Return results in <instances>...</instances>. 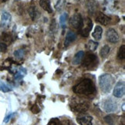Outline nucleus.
Returning <instances> with one entry per match:
<instances>
[{
    "mask_svg": "<svg viewBox=\"0 0 125 125\" xmlns=\"http://www.w3.org/2000/svg\"><path fill=\"white\" fill-rule=\"evenodd\" d=\"M73 92L77 94L91 95L96 92V86L90 79H83L73 87Z\"/></svg>",
    "mask_w": 125,
    "mask_h": 125,
    "instance_id": "nucleus-1",
    "label": "nucleus"
},
{
    "mask_svg": "<svg viewBox=\"0 0 125 125\" xmlns=\"http://www.w3.org/2000/svg\"><path fill=\"white\" fill-rule=\"evenodd\" d=\"M114 83V79L109 73H104L99 76V86L100 90L104 94H107L111 90Z\"/></svg>",
    "mask_w": 125,
    "mask_h": 125,
    "instance_id": "nucleus-2",
    "label": "nucleus"
},
{
    "mask_svg": "<svg viewBox=\"0 0 125 125\" xmlns=\"http://www.w3.org/2000/svg\"><path fill=\"white\" fill-rule=\"evenodd\" d=\"M82 62H83L82 65L83 67H85V68H86V69L93 68V67H94L96 65H97V56L89 52V53H87L85 56H83Z\"/></svg>",
    "mask_w": 125,
    "mask_h": 125,
    "instance_id": "nucleus-3",
    "label": "nucleus"
},
{
    "mask_svg": "<svg viewBox=\"0 0 125 125\" xmlns=\"http://www.w3.org/2000/svg\"><path fill=\"white\" fill-rule=\"evenodd\" d=\"M69 22L72 27L78 30H80L83 26V20L80 13H75L74 15L72 16Z\"/></svg>",
    "mask_w": 125,
    "mask_h": 125,
    "instance_id": "nucleus-4",
    "label": "nucleus"
},
{
    "mask_svg": "<svg viewBox=\"0 0 125 125\" xmlns=\"http://www.w3.org/2000/svg\"><path fill=\"white\" fill-rule=\"evenodd\" d=\"M89 104L84 101V100H79V101L74 102L71 106V109L75 112L77 113H83L86 112L89 109Z\"/></svg>",
    "mask_w": 125,
    "mask_h": 125,
    "instance_id": "nucleus-5",
    "label": "nucleus"
},
{
    "mask_svg": "<svg viewBox=\"0 0 125 125\" xmlns=\"http://www.w3.org/2000/svg\"><path fill=\"white\" fill-rule=\"evenodd\" d=\"M103 107L107 113H111V112H114L115 110H117V104L113 99L107 98L104 101Z\"/></svg>",
    "mask_w": 125,
    "mask_h": 125,
    "instance_id": "nucleus-6",
    "label": "nucleus"
},
{
    "mask_svg": "<svg viewBox=\"0 0 125 125\" xmlns=\"http://www.w3.org/2000/svg\"><path fill=\"white\" fill-rule=\"evenodd\" d=\"M125 94V83L124 81L120 80L116 83L114 89V96L115 97L121 98Z\"/></svg>",
    "mask_w": 125,
    "mask_h": 125,
    "instance_id": "nucleus-7",
    "label": "nucleus"
},
{
    "mask_svg": "<svg viewBox=\"0 0 125 125\" xmlns=\"http://www.w3.org/2000/svg\"><path fill=\"white\" fill-rule=\"evenodd\" d=\"M106 39L110 42L115 43L119 41V35L114 29L110 28L106 32Z\"/></svg>",
    "mask_w": 125,
    "mask_h": 125,
    "instance_id": "nucleus-8",
    "label": "nucleus"
},
{
    "mask_svg": "<svg viewBox=\"0 0 125 125\" xmlns=\"http://www.w3.org/2000/svg\"><path fill=\"white\" fill-rule=\"evenodd\" d=\"M76 121L80 125H92L93 117L86 114H81L76 117Z\"/></svg>",
    "mask_w": 125,
    "mask_h": 125,
    "instance_id": "nucleus-9",
    "label": "nucleus"
},
{
    "mask_svg": "<svg viewBox=\"0 0 125 125\" xmlns=\"http://www.w3.org/2000/svg\"><path fill=\"white\" fill-rule=\"evenodd\" d=\"M93 28V22L91 21V20H90L89 18H87L86 20V26L84 28H82L80 30V35L83 37H87L89 36V33L91 31Z\"/></svg>",
    "mask_w": 125,
    "mask_h": 125,
    "instance_id": "nucleus-10",
    "label": "nucleus"
},
{
    "mask_svg": "<svg viewBox=\"0 0 125 125\" xmlns=\"http://www.w3.org/2000/svg\"><path fill=\"white\" fill-rule=\"evenodd\" d=\"M96 21L103 26H107L110 22V18L107 15H105L104 13L98 12L97 17H96Z\"/></svg>",
    "mask_w": 125,
    "mask_h": 125,
    "instance_id": "nucleus-11",
    "label": "nucleus"
},
{
    "mask_svg": "<svg viewBox=\"0 0 125 125\" xmlns=\"http://www.w3.org/2000/svg\"><path fill=\"white\" fill-rule=\"evenodd\" d=\"M76 39V34L75 32H72V31H69L66 33V39L64 41V46L67 47L69 46L72 42H73Z\"/></svg>",
    "mask_w": 125,
    "mask_h": 125,
    "instance_id": "nucleus-12",
    "label": "nucleus"
},
{
    "mask_svg": "<svg viewBox=\"0 0 125 125\" xmlns=\"http://www.w3.org/2000/svg\"><path fill=\"white\" fill-rule=\"evenodd\" d=\"M11 15L7 12H3L2 14V26L4 27H8L11 22Z\"/></svg>",
    "mask_w": 125,
    "mask_h": 125,
    "instance_id": "nucleus-13",
    "label": "nucleus"
},
{
    "mask_svg": "<svg viewBox=\"0 0 125 125\" xmlns=\"http://www.w3.org/2000/svg\"><path fill=\"white\" fill-rule=\"evenodd\" d=\"M40 6L43 10H45L48 13L52 12V9L50 5V0H40Z\"/></svg>",
    "mask_w": 125,
    "mask_h": 125,
    "instance_id": "nucleus-14",
    "label": "nucleus"
},
{
    "mask_svg": "<svg viewBox=\"0 0 125 125\" xmlns=\"http://www.w3.org/2000/svg\"><path fill=\"white\" fill-rule=\"evenodd\" d=\"M84 52L83 51H79L78 52H76L75 56H73V60H72V63L73 65H79L81 63V62L83 60V58L84 56Z\"/></svg>",
    "mask_w": 125,
    "mask_h": 125,
    "instance_id": "nucleus-15",
    "label": "nucleus"
},
{
    "mask_svg": "<svg viewBox=\"0 0 125 125\" xmlns=\"http://www.w3.org/2000/svg\"><path fill=\"white\" fill-rule=\"evenodd\" d=\"M102 33H103L102 27L100 26H97L94 29V32L92 33V36L96 40H100L102 37Z\"/></svg>",
    "mask_w": 125,
    "mask_h": 125,
    "instance_id": "nucleus-16",
    "label": "nucleus"
},
{
    "mask_svg": "<svg viewBox=\"0 0 125 125\" xmlns=\"http://www.w3.org/2000/svg\"><path fill=\"white\" fill-rule=\"evenodd\" d=\"M86 47L89 51H95L98 47V42L94 40H89L86 43Z\"/></svg>",
    "mask_w": 125,
    "mask_h": 125,
    "instance_id": "nucleus-17",
    "label": "nucleus"
},
{
    "mask_svg": "<svg viewBox=\"0 0 125 125\" xmlns=\"http://www.w3.org/2000/svg\"><path fill=\"white\" fill-rule=\"evenodd\" d=\"M110 48L108 45H104L101 49H100V55L102 58H106L108 54L110 53Z\"/></svg>",
    "mask_w": 125,
    "mask_h": 125,
    "instance_id": "nucleus-18",
    "label": "nucleus"
},
{
    "mask_svg": "<svg viewBox=\"0 0 125 125\" xmlns=\"http://www.w3.org/2000/svg\"><path fill=\"white\" fill-rule=\"evenodd\" d=\"M38 10L36 9V6H30L29 9V14H30V16L32 19V20H35L37 16H38Z\"/></svg>",
    "mask_w": 125,
    "mask_h": 125,
    "instance_id": "nucleus-19",
    "label": "nucleus"
},
{
    "mask_svg": "<svg viewBox=\"0 0 125 125\" xmlns=\"http://www.w3.org/2000/svg\"><path fill=\"white\" fill-rule=\"evenodd\" d=\"M14 56L16 57L17 60H22L24 56L26 55V50L24 49H20V50H17L14 52L13 53Z\"/></svg>",
    "mask_w": 125,
    "mask_h": 125,
    "instance_id": "nucleus-20",
    "label": "nucleus"
},
{
    "mask_svg": "<svg viewBox=\"0 0 125 125\" xmlns=\"http://www.w3.org/2000/svg\"><path fill=\"white\" fill-rule=\"evenodd\" d=\"M86 6H87V9H88V11L90 12V13H94L96 10V2L94 0H88L87 3H86Z\"/></svg>",
    "mask_w": 125,
    "mask_h": 125,
    "instance_id": "nucleus-21",
    "label": "nucleus"
},
{
    "mask_svg": "<svg viewBox=\"0 0 125 125\" xmlns=\"http://www.w3.org/2000/svg\"><path fill=\"white\" fill-rule=\"evenodd\" d=\"M26 74V70L24 68H20V70H17L16 73L15 74V79L16 80H21L22 77Z\"/></svg>",
    "mask_w": 125,
    "mask_h": 125,
    "instance_id": "nucleus-22",
    "label": "nucleus"
},
{
    "mask_svg": "<svg viewBox=\"0 0 125 125\" xmlns=\"http://www.w3.org/2000/svg\"><path fill=\"white\" fill-rule=\"evenodd\" d=\"M66 4V1L65 0H57L56 3L55 5V9L57 12H61L62 9H64Z\"/></svg>",
    "mask_w": 125,
    "mask_h": 125,
    "instance_id": "nucleus-23",
    "label": "nucleus"
},
{
    "mask_svg": "<svg viewBox=\"0 0 125 125\" xmlns=\"http://www.w3.org/2000/svg\"><path fill=\"white\" fill-rule=\"evenodd\" d=\"M67 18H68V15H67L66 12H63L60 16V24L62 26V28H65L66 27V23L67 21Z\"/></svg>",
    "mask_w": 125,
    "mask_h": 125,
    "instance_id": "nucleus-24",
    "label": "nucleus"
},
{
    "mask_svg": "<svg viewBox=\"0 0 125 125\" xmlns=\"http://www.w3.org/2000/svg\"><path fill=\"white\" fill-rule=\"evenodd\" d=\"M117 58L119 60H124L125 59V46L122 45L120 47L118 53H117Z\"/></svg>",
    "mask_w": 125,
    "mask_h": 125,
    "instance_id": "nucleus-25",
    "label": "nucleus"
},
{
    "mask_svg": "<svg viewBox=\"0 0 125 125\" xmlns=\"http://www.w3.org/2000/svg\"><path fill=\"white\" fill-rule=\"evenodd\" d=\"M0 90L2 91L4 93H6V92H9L11 91L12 89L9 87V86L6 85V83H4L2 81H0Z\"/></svg>",
    "mask_w": 125,
    "mask_h": 125,
    "instance_id": "nucleus-26",
    "label": "nucleus"
},
{
    "mask_svg": "<svg viewBox=\"0 0 125 125\" xmlns=\"http://www.w3.org/2000/svg\"><path fill=\"white\" fill-rule=\"evenodd\" d=\"M2 39L5 42H12V36L10 34L6 32H3L2 35Z\"/></svg>",
    "mask_w": 125,
    "mask_h": 125,
    "instance_id": "nucleus-27",
    "label": "nucleus"
},
{
    "mask_svg": "<svg viewBox=\"0 0 125 125\" xmlns=\"http://www.w3.org/2000/svg\"><path fill=\"white\" fill-rule=\"evenodd\" d=\"M104 121L108 125H114V120L113 118L112 115H108V116L104 117Z\"/></svg>",
    "mask_w": 125,
    "mask_h": 125,
    "instance_id": "nucleus-28",
    "label": "nucleus"
},
{
    "mask_svg": "<svg viewBox=\"0 0 125 125\" xmlns=\"http://www.w3.org/2000/svg\"><path fill=\"white\" fill-rule=\"evenodd\" d=\"M31 111L33 113V114H38V113H40V108L39 107V106H37L36 104H34L32 107V108H31Z\"/></svg>",
    "mask_w": 125,
    "mask_h": 125,
    "instance_id": "nucleus-29",
    "label": "nucleus"
},
{
    "mask_svg": "<svg viewBox=\"0 0 125 125\" xmlns=\"http://www.w3.org/2000/svg\"><path fill=\"white\" fill-rule=\"evenodd\" d=\"M47 125H62V124L58 119L54 118V119H52Z\"/></svg>",
    "mask_w": 125,
    "mask_h": 125,
    "instance_id": "nucleus-30",
    "label": "nucleus"
},
{
    "mask_svg": "<svg viewBox=\"0 0 125 125\" xmlns=\"http://www.w3.org/2000/svg\"><path fill=\"white\" fill-rule=\"evenodd\" d=\"M7 49V46L6 43L0 42V51H6Z\"/></svg>",
    "mask_w": 125,
    "mask_h": 125,
    "instance_id": "nucleus-31",
    "label": "nucleus"
},
{
    "mask_svg": "<svg viewBox=\"0 0 125 125\" xmlns=\"http://www.w3.org/2000/svg\"><path fill=\"white\" fill-rule=\"evenodd\" d=\"M13 115H14V114H11L8 115V116L4 119V122H5V123H8V122L9 121V120L11 119V117L13 116Z\"/></svg>",
    "mask_w": 125,
    "mask_h": 125,
    "instance_id": "nucleus-32",
    "label": "nucleus"
},
{
    "mask_svg": "<svg viewBox=\"0 0 125 125\" xmlns=\"http://www.w3.org/2000/svg\"><path fill=\"white\" fill-rule=\"evenodd\" d=\"M123 110H124V103L123 104Z\"/></svg>",
    "mask_w": 125,
    "mask_h": 125,
    "instance_id": "nucleus-33",
    "label": "nucleus"
}]
</instances>
